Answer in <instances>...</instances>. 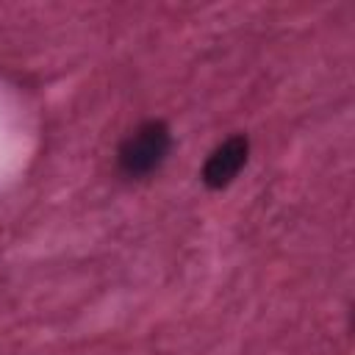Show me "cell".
I'll return each mask as SVG.
<instances>
[{
    "mask_svg": "<svg viewBox=\"0 0 355 355\" xmlns=\"http://www.w3.org/2000/svg\"><path fill=\"white\" fill-rule=\"evenodd\" d=\"M169 147H172L169 128L164 122H144L122 141L119 169L130 178H144L164 164Z\"/></svg>",
    "mask_w": 355,
    "mask_h": 355,
    "instance_id": "obj_1",
    "label": "cell"
},
{
    "mask_svg": "<svg viewBox=\"0 0 355 355\" xmlns=\"http://www.w3.org/2000/svg\"><path fill=\"white\" fill-rule=\"evenodd\" d=\"M247 153L250 144L244 136H230L227 141H222L202 166V183L208 189H225L247 164Z\"/></svg>",
    "mask_w": 355,
    "mask_h": 355,
    "instance_id": "obj_2",
    "label": "cell"
}]
</instances>
